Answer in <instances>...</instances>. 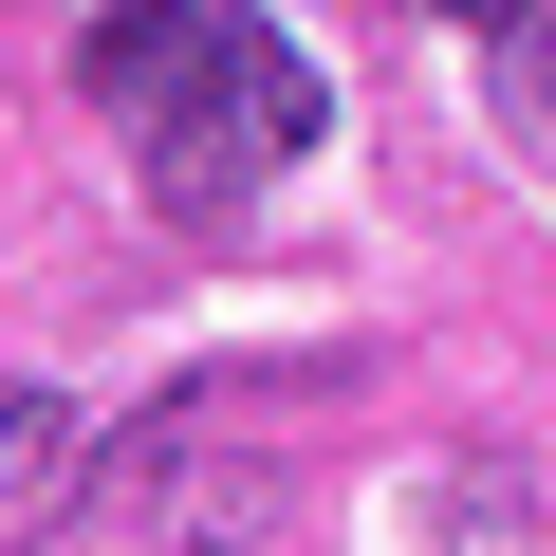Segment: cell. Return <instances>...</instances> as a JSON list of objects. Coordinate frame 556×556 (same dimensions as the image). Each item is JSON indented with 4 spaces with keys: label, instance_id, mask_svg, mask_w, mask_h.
Instances as JSON below:
<instances>
[{
    "label": "cell",
    "instance_id": "obj_1",
    "mask_svg": "<svg viewBox=\"0 0 556 556\" xmlns=\"http://www.w3.org/2000/svg\"><path fill=\"white\" fill-rule=\"evenodd\" d=\"M316 130H334V75L278 38L260 0H223V75L149 112V204H167V223H223L241 186H278V167H298Z\"/></svg>",
    "mask_w": 556,
    "mask_h": 556
},
{
    "label": "cell",
    "instance_id": "obj_2",
    "mask_svg": "<svg viewBox=\"0 0 556 556\" xmlns=\"http://www.w3.org/2000/svg\"><path fill=\"white\" fill-rule=\"evenodd\" d=\"M186 56H223V0H112V20H93V38H75V93H93V112H130V130H149V112H167V93H204V75H186Z\"/></svg>",
    "mask_w": 556,
    "mask_h": 556
},
{
    "label": "cell",
    "instance_id": "obj_3",
    "mask_svg": "<svg viewBox=\"0 0 556 556\" xmlns=\"http://www.w3.org/2000/svg\"><path fill=\"white\" fill-rule=\"evenodd\" d=\"M482 75H501V112L556 149V0H501V20H482Z\"/></svg>",
    "mask_w": 556,
    "mask_h": 556
},
{
    "label": "cell",
    "instance_id": "obj_4",
    "mask_svg": "<svg viewBox=\"0 0 556 556\" xmlns=\"http://www.w3.org/2000/svg\"><path fill=\"white\" fill-rule=\"evenodd\" d=\"M75 482V390H0V501H56Z\"/></svg>",
    "mask_w": 556,
    "mask_h": 556
},
{
    "label": "cell",
    "instance_id": "obj_5",
    "mask_svg": "<svg viewBox=\"0 0 556 556\" xmlns=\"http://www.w3.org/2000/svg\"><path fill=\"white\" fill-rule=\"evenodd\" d=\"M427 20H501V0H427Z\"/></svg>",
    "mask_w": 556,
    "mask_h": 556
}]
</instances>
